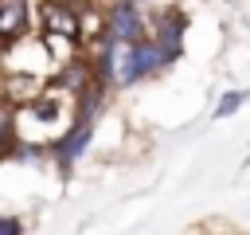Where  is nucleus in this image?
<instances>
[{"mask_svg": "<svg viewBox=\"0 0 250 235\" xmlns=\"http://www.w3.org/2000/svg\"><path fill=\"white\" fill-rule=\"evenodd\" d=\"M168 63H176V55H168L148 31L141 35V39H133L129 43V70H125V86H137L141 78H148V74H156V70H164Z\"/></svg>", "mask_w": 250, "mask_h": 235, "instance_id": "obj_1", "label": "nucleus"}, {"mask_svg": "<svg viewBox=\"0 0 250 235\" xmlns=\"http://www.w3.org/2000/svg\"><path fill=\"white\" fill-rule=\"evenodd\" d=\"M148 27H145V16L137 8V0H113L109 12H105V35L109 39H121V43H133L141 39Z\"/></svg>", "mask_w": 250, "mask_h": 235, "instance_id": "obj_2", "label": "nucleus"}, {"mask_svg": "<svg viewBox=\"0 0 250 235\" xmlns=\"http://www.w3.org/2000/svg\"><path fill=\"white\" fill-rule=\"evenodd\" d=\"M90 133H94V121H74V125L66 129V137H59V141L51 145V157H55L62 168H70V164H74V161L86 153Z\"/></svg>", "mask_w": 250, "mask_h": 235, "instance_id": "obj_3", "label": "nucleus"}, {"mask_svg": "<svg viewBox=\"0 0 250 235\" xmlns=\"http://www.w3.org/2000/svg\"><path fill=\"white\" fill-rule=\"evenodd\" d=\"M43 27L47 35H62V39H78V12L62 0H47L43 4Z\"/></svg>", "mask_w": 250, "mask_h": 235, "instance_id": "obj_4", "label": "nucleus"}, {"mask_svg": "<svg viewBox=\"0 0 250 235\" xmlns=\"http://www.w3.org/2000/svg\"><path fill=\"white\" fill-rule=\"evenodd\" d=\"M184 31H188V20L180 16V12H164L160 20H156V31H152V39L168 51V55H184Z\"/></svg>", "mask_w": 250, "mask_h": 235, "instance_id": "obj_5", "label": "nucleus"}, {"mask_svg": "<svg viewBox=\"0 0 250 235\" xmlns=\"http://www.w3.org/2000/svg\"><path fill=\"white\" fill-rule=\"evenodd\" d=\"M27 31V0H0V43H12Z\"/></svg>", "mask_w": 250, "mask_h": 235, "instance_id": "obj_6", "label": "nucleus"}, {"mask_svg": "<svg viewBox=\"0 0 250 235\" xmlns=\"http://www.w3.org/2000/svg\"><path fill=\"white\" fill-rule=\"evenodd\" d=\"M242 102H246V94H242V90H230V94H223V98H219V110H215V118H230V114H234Z\"/></svg>", "mask_w": 250, "mask_h": 235, "instance_id": "obj_7", "label": "nucleus"}, {"mask_svg": "<svg viewBox=\"0 0 250 235\" xmlns=\"http://www.w3.org/2000/svg\"><path fill=\"white\" fill-rule=\"evenodd\" d=\"M20 231H23V223L16 215H0V235H20Z\"/></svg>", "mask_w": 250, "mask_h": 235, "instance_id": "obj_8", "label": "nucleus"}]
</instances>
